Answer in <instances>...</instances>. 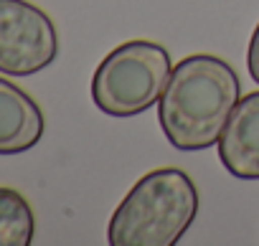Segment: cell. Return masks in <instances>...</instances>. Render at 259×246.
<instances>
[{
    "mask_svg": "<svg viewBox=\"0 0 259 246\" xmlns=\"http://www.w3.org/2000/svg\"><path fill=\"white\" fill-rule=\"evenodd\" d=\"M170 54L155 41H127L112 48L92 76V99L109 117L148 112L170 79Z\"/></svg>",
    "mask_w": 259,
    "mask_h": 246,
    "instance_id": "3957f363",
    "label": "cell"
},
{
    "mask_svg": "<svg viewBox=\"0 0 259 246\" xmlns=\"http://www.w3.org/2000/svg\"><path fill=\"white\" fill-rule=\"evenodd\" d=\"M219 160L239 180H259V91L241 96L219 140Z\"/></svg>",
    "mask_w": 259,
    "mask_h": 246,
    "instance_id": "5b68a950",
    "label": "cell"
},
{
    "mask_svg": "<svg viewBox=\"0 0 259 246\" xmlns=\"http://www.w3.org/2000/svg\"><path fill=\"white\" fill-rule=\"evenodd\" d=\"M198 206V188L186 170H150L114 208L107 241L112 246H176L196 221Z\"/></svg>",
    "mask_w": 259,
    "mask_h": 246,
    "instance_id": "7a4b0ae2",
    "label": "cell"
},
{
    "mask_svg": "<svg viewBox=\"0 0 259 246\" xmlns=\"http://www.w3.org/2000/svg\"><path fill=\"white\" fill-rule=\"evenodd\" d=\"M44 112L31 94L0 76V155H18L44 137Z\"/></svg>",
    "mask_w": 259,
    "mask_h": 246,
    "instance_id": "8992f818",
    "label": "cell"
},
{
    "mask_svg": "<svg viewBox=\"0 0 259 246\" xmlns=\"http://www.w3.org/2000/svg\"><path fill=\"white\" fill-rule=\"evenodd\" d=\"M59 56V31L46 11L28 0H0V71L31 76Z\"/></svg>",
    "mask_w": 259,
    "mask_h": 246,
    "instance_id": "277c9868",
    "label": "cell"
},
{
    "mask_svg": "<svg viewBox=\"0 0 259 246\" xmlns=\"http://www.w3.org/2000/svg\"><path fill=\"white\" fill-rule=\"evenodd\" d=\"M33 231L36 218L31 203L16 188L0 185V246H28Z\"/></svg>",
    "mask_w": 259,
    "mask_h": 246,
    "instance_id": "52a82bcc",
    "label": "cell"
},
{
    "mask_svg": "<svg viewBox=\"0 0 259 246\" xmlns=\"http://www.w3.org/2000/svg\"><path fill=\"white\" fill-rule=\"evenodd\" d=\"M239 99L241 84L231 64L211 54H193L173 66L160 94V130L181 153L208 150L219 145Z\"/></svg>",
    "mask_w": 259,
    "mask_h": 246,
    "instance_id": "6da1fadb",
    "label": "cell"
},
{
    "mask_svg": "<svg viewBox=\"0 0 259 246\" xmlns=\"http://www.w3.org/2000/svg\"><path fill=\"white\" fill-rule=\"evenodd\" d=\"M246 69H249V76L254 79V84H259V23L251 33V41H249V51H246Z\"/></svg>",
    "mask_w": 259,
    "mask_h": 246,
    "instance_id": "ba28073f",
    "label": "cell"
}]
</instances>
